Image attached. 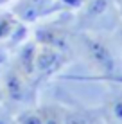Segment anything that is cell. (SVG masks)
Here are the masks:
<instances>
[{"label":"cell","instance_id":"1","mask_svg":"<svg viewBox=\"0 0 122 124\" xmlns=\"http://www.w3.org/2000/svg\"><path fill=\"white\" fill-rule=\"evenodd\" d=\"M74 43L77 52L86 59L93 68L99 70V76L117 74V61L108 43L93 31L74 32Z\"/></svg>","mask_w":122,"mask_h":124},{"label":"cell","instance_id":"2","mask_svg":"<svg viewBox=\"0 0 122 124\" xmlns=\"http://www.w3.org/2000/svg\"><path fill=\"white\" fill-rule=\"evenodd\" d=\"M72 40L74 34L70 29L68 18H59L54 22H47L40 27H36L34 31V41L38 45H45V47H52L57 50H72Z\"/></svg>","mask_w":122,"mask_h":124},{"label":"cell","instance_id":"3","mask_svg":"<svg viewBox=\"0 0 122 124\" xmlns=\"http://www.w3.org/2000/svg\"><path fill=\"white\" fill-rule=\"evenodd\" d=\"M70 59H72V56L66 50H57L52 47L38 45L36 65H34V85H40L43 79L56 76Z\"/></svg>","mask_w":122,"mask_h":124},{"label":"cell","instance_id":"4","mask_svg":"<svg viewBox=\"0 0 122 124\" xmlns=\"http://www.w3.org/2000/svg\"><path fill=\"white\" fill-rule=\"evenodd\" d=\"M27 38V27L14 13L0 15V49H14L23 43Z\"/></svg>","mask_w":122,"mask_h":124},{"label":"cell","instance_id":"5","mask_svg":"<svg viewBox=\"0 0 122 124\" xmlns=\"http://www.w3.org/2000/svg\"><path fill=\"white\" fill-rule=\"evenodd\" d=\"M2 86V97H6L11 102H23L27 99L29 92L32 90V86H36L31 79H27L23 74H20V70L13 65L4 76Z\"/></svg>","mask_w":122,"mask_h":124},{"label":"cell","instance_id":"6","mask_svg":"<svg viewBox=\"0 0 122 124\" xmlns=\"http://www.w3.org/2000/svg\"><path fill=\"white\" fill-rule=\"evenodd\" d=\"M36 50L38 43L34 40L25 41L18 47V52L14 58V67L20 70V74H23L27 79H31L34 83V65H36Z\"/></svg>","mask_w":122,"mask_h":124},{"label":"cell","instance_id":"7","mask_svg":"<svg viewBox=\"0 0 122 124\" xmlns=\"http://www.w3.org/2000/svg\"><path fill=\"white\" fill-rule=\"evenodd\" d=\"M102 121L106 124H122V88L111 90L102 104Z\"/></svg>","mask_w":122,"mask_h":124},{"label":"cell","instance_id":"8","mask_svg":"<svg viewBox=\"0 0 122 124\" xmlns=\"http://www.w3.org/2000/svg\"><path fill=\"white\" fill-rule=\"evenodd\" d=\"M14 124H43L40 110H25L14 117Z\"/></svg>","mask_w":122,"mask_h":124},{"label":"cell","instance_id":"9","mask_svg":"<svg viewBox=\"0 0 122 124\" xmlns=\"http://www.w3.org/2000/svg\"><path fill=\"white\" fill-rule=\"evenodd\" d=\"M115 15H117V22L122 25V0H115Z\"/></svg>","mask_w":122,"mask_h":124},{"label":"cell","instance_id":"10","mask_svg":"<svg viewBox=\"0 0 122 124\" xmlns=\"http://www.w3.org/2000/svg\"><path fill=\"white\" fill-rule=\"evenodd\" d=\"M0 124H14L9 119V115H7L6 110H0Z\"/></svg>","mask_w":122,"mask_h":124},{"label":"cell","instance_id":"11","mask_svg":"<svg viewBox=\"0 0 122 124\" xmlns=\"http://www.w3.org/2000/svg\"><path fill=\"white\" fill-rule=\"evenodd\" d=\"M0 99H2V86H0Z\"/></svg>","mask_w":122,"mask_h":124}]
</instances>
